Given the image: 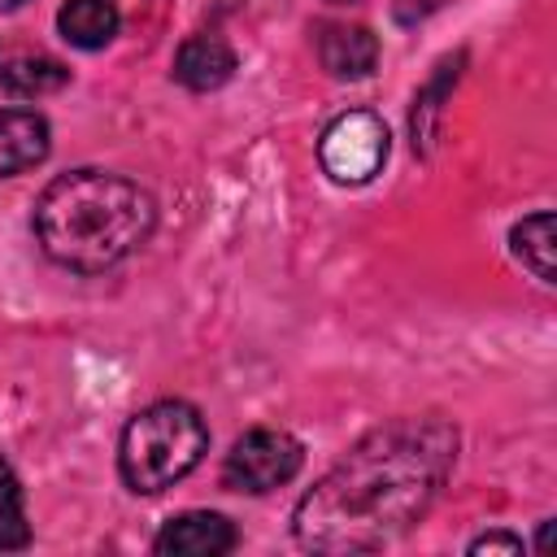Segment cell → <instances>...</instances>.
Listing matches in <instances>:
<instances>
[{"label":"cell","mask_w":557,"mask_h":557,"mask_svg":"<svg viewBox=\"0 0 557 557\" xmlns=\"http://www.w3.org/2000/svg\"><path fill=\"white\" fill-rule=\"evenodd\" d=\"M457 461L444 413H400L366 431L296 505L292 531L309 553H370L400 540L440 496Z\"/></svg>","instance_id":"cell-1"},{"label":"cell","mask_w":557,"mask_h":557,"mask_svg":"<svg viewBox=\"0 0 557 557\" xmlns=\"http://www.w3.org/2000/svg\"><path fill=\"white\" fill-rule=\"evenodd\" d=\"M157 222L152 196L109 170H70L57 174L35 200V239L39 248L78 274H100L126 261Z\"/></svg>","instance_id":"cell-2"},{"label":"cell","mask_w":557,"mask_h":557,"mask_svg":"<svg viewBox=\"0 0 557 557\" xmlns=\"http://www.w3.org/2000/svg\"><path fill=\"white\" fill-rule=\"evenodd\" d=\"M209 453V426L187 400H157L139 409L117 444V470L131 492H165L187 479Z\"/></svg>","instance_id":"cell-3"},{"label":"cell","mask_w":557,"mask_h":557,"mask_svg":"<svg viewBox=\"0 0 557 557\" xmlns=\"http://www.w3.org/2000/svg\"><path fill=\"white\" fill-rule=\"evenodd\" d=\"M300 461H305V448L296 435H287L278 426H252L231 444V453L222 461V483L231 492H252V496L274 492L296 479Z\"/></svg>","instance_id":"cell-4"},{"label":"cell","mask_w":557,"mask_h":557,"mask_svg":"<svg viewBox=\"0 0 557 557\" xmlns=\"http://www.w3.org/2000/svg\"><path fill=\"white\" fill-rule=\"evenodd\" d=\"M318 161L322 170L344 183V187H361L370 183L383 161H387V126L379 113L370 109H348L339 113L326 131H322V144H318Z\"/></svg>","instance_id":"cell-5"},{"label":"cell","mask_w":557,"mask_h":557,"mask_svg":"<svg viewBox=\"0 0 557 557\" xmlns=\"http://www.w3.org/2000/svg\"><path fill=\"white\" fill-rule=\"evenodd\" d=\"M231 548H235L231 518L209 513V509H191V513L170 518L152 540V553H161V557H222Z\"/></svg>","instance_id":"cell-6"},{"label":"cell","mask_w":557,"mask_h":557,"mask_svg":"<svg viewBox=\"0 0 557 557\" xmlns=\"http://www.w3.org/2000/svg\"><path fill=\"white\" fill-rule=\"evenodd\" d=\"M52 148V131L35 109H0V178L35 170Z\"/></svg>","instance_id":"cell-7"},{"label":"cell","mask_w":557,"mask_h":557,"mask_svg":"<svg viewBox=\"0 0 557 557\" xmlns=\"http://www.w3.org/2000/svg\"><path fill=\"white\" fill-rule=\"evenodd\" d=\"M318 61L335 78H366L379 65V39L357 22L318 26Z\"/></svg>","instance_id":"cell-8"},{"label":"cell","mask_w":557,"mask_h":557,"mask_svg":"<svg viewBox=\"0 0 557 557\" xmlns=\"http://www.w3.org/2000/svg\"><path fill=\"white\" fill-rule=\"evenodd\" d=\"M235 74V48L222 35H191L174 57V78L191 91H213Z\"/></svg>","instance_id":"cell-9"},{"label":"cell","mask_w":557,"mask_h":557,"mask_svg":"<svg viewBox=\"0 0 557 557\" xmlns=\"http://www.w3.org/2000/svg\"><path fill=\"white\" fill-rule=\"evenodd\" d=\"M117 4L113 0H65L61 13H57V30L65 35V44L74 48H104L113 35H117Z\"/></svg>","instance_id":"cell-10"},{"label":"cell","mask_w":557,"mask_h":557,"mask_svg":"<svg viewBox=\"0 0 557 557\" xmlns=\"http://www.w3.org/2000/svg\"><path fill=\"white\" fill-rule=\"evenodd\" d=\"M70 83V70L57 61V57H13V61H4L0 65V87L9 91V96H17V100H35V96H52V91H61Z\"/></svg>","instance_id":"cell-11"},{"label":"cell","mask_w":557,"mask_h":557,"mask_svg":"<svg viewBox=\"0 0 557 557\" xmlns=\"http://www.w3.org/2000/svg\"><path fill=\"white\" fill-rule=\"evenodd\" d=\"M509 244H513V257H518L540 283H553V278H557V265H553V213H548V209L522 218V222L509 231Z\"/></svg>","instance_id":"cell-12"},{"label":"cell","mask_w":557,"mask_h":557,"mask_svg":"<svg viewBox=\"0 0 557 557\" xmlns=\"http://www.w3.org/2000/svg\"><path fill=\"white\" fill-rule=\"evenodd\" d=\"M30 544V522H26V505H22V483L13 474V466L0 457V553L26 548Z\"/></svg>","instance_id":"cell-13"},{"label":"cell","mask_w":557,"mask_h":557,"mask_svg":"<svg viewBox=\"0 0 557 557\" xmlns=\"http://www.w3.org/2000/svg\"><path fill=\"white\" fill-rule=\"evenodd\" d=\"M470 553H522V540L509 531H487V535L470 540Z\"/></svg>","instance_id":"cell-14"},{"label":"cell","mask_w":557,"mask_h":557,"mask_svg":"<svg viewBox=\"0 0 557 557\" xmlns=\"http://www.w3.org/2000/svg\"><path fill=\"white\" fill-rule=\"evenodd\" d=\"M440 4H444V0H392V13H396L400 26H413V22L431 17Z\"/></svg>","instance_id":"cell-15"},{"label":"cell","mask_w":557,"mask_h":557,"mask_svg":"<svg viewBox=\"0 0 557 557\" xmlns=\"http://www.w3.org/2000/svg\"><path fill=\"white\" fill-rule=\"evenodd\" d=\"M26 0H0V13H9V9H22Z\"/></svg>","instance_id":"cell-16"}]
</instances>
